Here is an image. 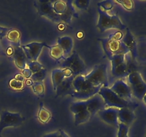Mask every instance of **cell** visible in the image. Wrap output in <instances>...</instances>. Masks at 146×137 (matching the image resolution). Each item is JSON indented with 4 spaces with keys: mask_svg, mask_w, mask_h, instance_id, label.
<instances>
[{
    "mask_svg": "<svg viewBox=\"0 0 146 137\" xmlns=\"http://www.w3.org/2000/svg\"><path fill=\"white\" fill-rule=\"evenodd\" d=\"M90 2L89 0H76L73 1V4L74 7H76L77 9L80 10H86L89 7Z\"/></svg>",
    "mask_w": 146,
    "mask_h": 137,
    "instance_id": "29",
    "label": "cell"
},
{
    "mask_svg": "<svg viewBox=\"0 0 146 137\" xmlns=\"http://www.w3.org/2000/svg\"><path fill=\"white\" fill-rule=\"evenodd\" d=\"M51 118V114L49 111L44 108L43 102L40 103V107L39 110H38V118L41 123L43 124H46L48 122Z\"/></svg>",
    "mask_w": 146,
    "mask_h": 137,
    "instance_id": "24",
    "label": "cell"
},
{
    "mask_svg": "<svg viewBox=\"0 0 146 137\" xmlns=\"http://www.w3.org/2000/svg\"><path fill=\"white\" fill-rule=\"evenodd\" d=\"M56 63L59 67V68H68L71 70L74 77L78 75L86 74L87 68L85 63L76 51H73L69 57H64L62 59L57 61Z\"/></svg>",
    "mask_w": 146,
    "mask_h": 137,
    "instance_id": "4",
    "label": "cell"
},
{
    "mask_svg": "<svg viewBox=\"0 0 146 137\" xmlns=\"http://www.w3.org/2000/svg\"><path fill=\"white\" fill-rule=\"evenodd\" d=\"M7 54L8 56H12L14 54V49L13 47H9L7 50Z\"/></svg>",
    "mask_w": 146,
    "mask_h": 137,
    "instance_id": "40",
    "label": "cell"
},
{
    "mask_svg": "<svg viewBox=\"0 0 146 137\" xmlns=\"http://www.w3.org/2000/svg\"><path fill=\"white\" fill-rule=\"evenodd\" d=\"M58 131H59V137H70L64 130L59 129Z\"/></svg>",
    "mask_w": 146,
    "mask_h": 137,
    "instance_id": "39",
    "label": "cell"
},
{
    "mask_svg": "<svg viewBox=\"0 0 146 137\" xmlns=\"http://www.w3.org/2000/svg\"><path fill=\"white\" fill-rule=\"evenodd\" d=\"M9 86L14 90H21L24 88V84L22 81H17L16 79H11L9 81Z\"/></svg>",
    "mask_w": 146,
    "mask_h": 137,
    "instance_id": "34",
    "label": "cell"
},
{
    "mask_svg": "<svg viewBox=\"0 0 146 137\" xmlns=\"http://www.w3.org/2000/svg\"><path fill=\"white\" fill-rule=\"evenodd\" d=\"M66 78L65 74H64V69L62 68H54L51 72V80H52L53 87L54 91L56 90V87L64 81Z\"/></svg>",
    "mask_w": 146,
    "mask_h": 137,
    "instance_id": "22",
    "label": "cell"
},
{
    "mask_svg": "<svg viewBox=\"0 0 146 137\" xmlns=\"http://www.w3.org/2000/svg\"><path fill=\"white\" fill-rule=\"evenodd\" d=\"M10 29L4 28V27H0V38H2L4 36H7L8 32L9 31Z\"/></svg>",
    "mask_w": 146,
    "mask_h": 137,
    "instance_id": "36",
    "label": "cell"
},
{
    "mask_svg": "<svg viewBox=\"0 0 146 137\" xmlns=\"http://www.w3.org/2000/svg\"><path fill=\"white\" fill-rule=\"evenodd\" d=\"M7 38L9 41L12 42L14 44H20V38H21V34L19 31L17 29H10L7 35Z\"/></svg>",
    "mask_w": 146,
    "mask_h": 137,
    "instance_id": "25",
    "label": "cell"
},
{
    "mask_svg": "<svg viewBox=\"0 0 146 137\" xmlns=\"http://www.w3.org/2000/svg\"><path fill=\"white\" fill-rule=\"evenodd\" d=\"M129 127L122 123H118V131L117 134V137H128Z\"/></svg>",
    "mask_w": 146,
    "mask_h": 137,
    "instance_id": "28",
    "label": "cell"
},
{
    "mask_svg": "<svg viewBox=\"0 0 146 137\" xmlns=\"http://www.w3.org/2000/svg\"><path fill=\"white\" fill-rule=\"evenodd\" d=\"M128 85L132 91L133 96L139 100H143L146 94V83L143 79L141 74L135 71L128 76Z\"/></svg>",
    "mask_w": 146,
    "mask_h": 137,
    "instance_id": "7",
    "label": "cell"
},
{
    "mask_svg": "<svg viewBox=\"0 0 146 137\" xmlns=\"http://www.w3.org/2000/svg\"><path fill=\"white\" fill-rule=\"evenodd\" d=\"M41 137H59V131H55V132L44 134V135L42 136Z\"/></svg>",
    "mask_w": 146,
    "mask_h": 137,
    "instance_id": "37",
    "label": "cell"
},
{
    "mask_svg": "<svg viewBox=\"0 0 146 137\" xmlns=\"http://www.w3.org/2000/svg\"><path fill=\"white\" fill-rule=\"evenodd\" d=\"M114 1L112 0H105V1H101L98 3V6L99 8L104 11H107L108 10H111L114 6Z\"/></svg>",
    "mask_w": 146,
    "mask_h": 137,
    "instance_id": "30",
    "label": "cell"
},
{
    "mask_svg": "<svg viewBox=\"0 0 146 137\" xmlns=\"http://www.w3.org/2000/svg\"><path fill=\"white\" fill-rule=\"evenodd\" d=\"M111 62V74L115 78H123L130 74L125 55L117 54L108 59Z\"/></svg>",
    "mask_w": 146,
    "mask_h": 137,
    "instance_id": "8",
    "label": "cell"
},
{
    "mask_svg": "<svg viewBox=\"0 0 146 137\" xmlns=\"http://www.w3.org/2000/svg\"><path fill=\"white\" fill-rule=\"evenodd\" d=\"M32 84H33V81H31L30 78H29V79H27V81H26V84H27V85L31 86V85H32Z\"/></svg>",
    "mask_w": 146,
    "mask_h": 137,
    "instance_id": "42",
    "label": "cell"
},
{
    "mask_svg": "<svg viewBox=\"0 0 146 137\" xmlns=\"http://www.w3.org/2000/svg\"><path fill=\"white\" fill-rule=\"evenodd\" d=\"M143 101L144 103H145V104H146V94H145V95L144 96L143 98Z\"/></svg>",
    "mask_w": 146,
    "mask_h": 137,
    "instance_id": "44",
    "label": "cell"
},
{
    "mask_svg": "<svg viewBox=\"0 0 146 137\" xmlns=\"http://www.w3.org/2000/svg\"><path fill=\"white\" fill-rule=\"evenodd\" d=\"M66 2L64 1H54L53 2V9L54 11L58 15H61L65 12L66 9Z\"/></svg>",
    "mask_w": 146,
    "mask_h": 137,
    "instance_id": "26",
    "label": "cell"
},
{
    "mask_svg": "<svg viewBox=\"0 0 146 137\" xmlns=\"http://www.w3.org/2000/svg\"><path fill=\"white\" fill-rule=\"evenodd\" d=\"M118 108H106L98 112L100 118L106 124L110 125L118 126Z\"/></svg>",
    "mask_w": 146,
    "mask_h": 137,
    "instance_id": "15",
    "label": "cell"
},
{
    "mask_svg": "<svg viewBox=\"0 0 146 137\" xmlns=\"http://www.w3.org/2000/svg\"><path fill=\"white\" fill-rule=\"evenodd\" d=\"M0 51H1V44H0Z\"/></svg>",
    "mask_w": 146,
    "mask_h": 137,
    "instance_id": "45",
    "label": "cell"
},
{
    "mask_svg": "<svg viewBox=\"0 0 146 137\" xmlns=\"http://www.w3.org/2000/svg\"><path fill=\"white\" fill-rule=\"evenodd\" d=\"M57 45L59 46L64 51V57H68V56L72 51L74 41H73V39L69 36L58 37L57 40Z\"/></svg>",
    "mask_w": 146,
    "mask_h": 137,
    "instance_id": "20",
    "label": "cell"
},
{
    "mask_svg": "<svg viewBox=\"0 0 146 137\" xmlns=\"http://www.w3.org/2000/svg\"><path fill=\"white\" fill-rule=\"evenodd\" d=\"M14 79L17 80V81H22L23 82V81H24V77L23 76V75L21 74H18L15 76V77H14Z\"/></svg>",
    "mask_w": 146,
    "mask_h": 137,
    "instance_id": "38",
    "label": "cell"
},
{
    "mask_svg": "<svg viewBox=\"0 0 146 137\" xmlns=\"http://www.w3.org/2000/svg\"><path fill=\"white\" fill-rule=\"evenodd\" d=\"M53 2L54 1L37 0L34 1V4L39 16L46 17L54 22H61V15H58L54 11Z\"/></svg>",
    "mask_w": 146,
    "mask_h": 137,
    "instance_id": "9",
    "label": "cell"
},
{
    "mask_svg": "<svg viewBox=\"0 0 146 137\" xmlns=\"http://www.w3.org/2000/svg\"><path fill=\"white\" fill-rule=\"evenodd\" d=\"M86 101L87 109L89 111L91 116H94L101 110L106 108L104 99L99 94H96Z\"/></svg>",
    "mask_w": 146,
    "mask_h": 137,
    "instance_id": "16",
    "label": "cell"
},
{
    "mask_svg": "<svg viewBox=\"0 0 146 137\" xmlns=\"http://www.w3.org/2000/svg\"><path fill=\"white\" fill-rule=\"evenodd\" d=\"M32 72H31V70L29 69V68H24V69L22 70V75L24 77V78H27V79H29V78H31V76H32Z\"/></svg>",
    "mask_w": 146,
    "mask_h": 137,
    "instance_id": "35",
    "label": "cell"
},
{
    "mask_svg": "<svg viewBox=\"0 0 146 137\" xmlns=\"http://www.w3.org/2000/svg\"><path fill=\"white\" fill-rule=\"evenodd\" d=\"M98 94L104 99L106 108H115L118 109L122 108H130L134 109L138 106L133 101H127L118 96L108 86H102Z\"/></svg>",
    "mask_w": 146,
    "mask_h": 137,
    "instance_id": "3",
    "label": "cell"
},
{
    "mask_svg": "<svg viewBox=\"0 0 146 137\" xmlns=\"http://www.w3.org/2000/svg\"><path fill=\"white\" fill-rule=\"evenodd\" d=\"M114 2L119 4L128 11H132L133 9L134 4L131 0H115Z\"/></svg>",
    "mask_w": 146,
    "mask_h": 137,
    "instance_id": "31",
    "label": "cell"
},
{
    "mask_svg": "<svg viewBox=\"0 0 146 137\" xmlns=\"http://www.w3.org/2000/svg\"><path fill=\"white\" fill-rule=\"evenodd\" d=\"M47 44L44 42H31L29 44L21 45L23 51L25 53L27 59L30 61H36L44 47Z\"/></svg>",
    "mask_w": 146,
    "mask_h": 137,
    "instance_id": "12",
    "label": "cell"
},
{
    "mask_svg": "<svg viewBox=\"0 0 146 137\" xmlns=\"http://www.w3.org/2000/svg\"><path fill=\"white\" fill-rule=\"evenodd\" d=\"M47 48L49 49V54L50 56L56 60V61H58L61 59H62L64 57V51L61 49V47L58 45L55 46H46Z\"/></svg>",
    "mask_w": 146,
    "mask_h": 137,
    "instance_id": "23",
    "label": "cell"
},
{
    "mask_svg": "<svg viewBox=\"0 0 146 137\" xmlns=\"http://www.w3.org/2000/svg\"><path fill=\"white\" fill-rule=\"evenodd\" d=\"M98 21L96 27L103 33L110 29H118L120 31L126 29V26L123 24L118 15H110L106 11L98 7Z\"/></svg>",
    "mask_w": 146,
    "mask_h": 137,
    "instance_id": "5",
    "label": "cell"
},
{
    "mask_svg": "<svg viewBox=\"0 0 146 137\" xmlns=\"http://www.w3.org/2000/svg\"><path fill=\"white\" fill-rule=\"evenodd\" d=\"M24 118L19 113L3 111L0 116V133L6 128L19 126L22 124Z\"/></svg>",
    "mask_w": 146,
    "mask_h": 137,
    "instance_id": "11",
    "label": "cell"
},
{
    "mask_svg": "<svg viewBox=\"0 0 146 137\" xmlns=\"http://www.w3.org/2000/svg\"><path fill=\"white\" fill-rule=\"evenodd\" d=\"M31 87L34 92L37 95H43L44 93V86L41 82H33Z\"/></svg>",
    "mask_w": 146,
    "mask_h": 137,
    "instance_id": "32",
    "label": "cell"
},
{
    "mask_svg": "<svg viewBox=\"0 0 146 137\" xmlns=\"http://www.w3.org/2000/svg\"><path fill=\"white\" fill-rule=\"evenodd\" d=\"M74 78V77L73 76L64 78V81L56 88V98H58V96H64L66 95H70L71 96L76 92L74 86H73Z\"/></svg>",
    "mask_w": 146,
    "mask_h": 137,
    "instance_id": "14",
    "label": "cell"
},
{
    "mask_svg": "<svg viewBox=\"0 0 146 137\" xmlns=\"http://www.w3.org/2000/svg\"><path fill=\"white\" fill-rule=\"evenodd\" d=\"M145 137H146V136H145Z\"/></svg>",
    "mask_w": 146,
    "mask_h": 137,
    "instance_id": "46",
    "label": "cell"
},
{
    "mask_svg": "<svg viewBox=\"0 0 146 137\" xmlns=\"http://www.w3.org/2000/svg\"><path fill=\"white\" fill-rule=\"evenodd\" d=\"M70 110L74 114V124L76 126L86 123L91 117L87 109L86 101H78L74 103L70 106Z\"/></svg>",
    "mask_w": 146,
    "mask_h": 137,
    "instance_id": "10",
    "label": "cell"
},
{
    "mask_svg": "<svg viewBox=\"0 0 146 137\" xmlns=\"http://www.w3.org/2000/svg\"><path fill=\"white\" fill-rule=\"evenodd\" d=\"M28 67L29 68L31 71L32 74H34V73L38 72V71H40L41 69L44 68V66L42 64H40L38 61H30V62L28 63Z\"/></svg>",
    "mask_w": 146,
    "mask_h": 137,
    "instance_id": "33",
    "label": "cell"
},
{
    "mask_svg": "<svg viewBox=\"0 0 146 137\" xmlns=\"http://www.w3.org/2000/svg\"><path fill=\"white\" fill-rule=\"evenodd\" d=\"M86 79L93 86H108L107 65L106 64L96 65L91 72L84 75Z\"/></svg>",
    "mask_w": 146,
    "mask_h": 137,
    "instance_id": "6",
    "label": "cell"
},
{
    "mask_svg": "<svg viewBox=\"0 0 146 137\" xmlns=\"http://www.w3.org/2000/svg\"><path fill=\"white\" fill-rule=\"evenodd\" d=\"M13 49H14V54L12 57L15 65L20 69H24L26 68L27 64H28L29 60L21 48V45L20 44H14Z\"/></svg>",
    "mask_w": 146,
    "mask_h": 137,
    "instance_id": "17",
    "label": "cell"
},
{
    "mask_svg": "<svg viewBox=\"0 0 146 137\" xmlns=\"http://www.w3.org/2000/svg\"><path fill=\"white\" fill-rule=\"evenodd\" d=\"M118 121L130 126L135 118L133 110L130 108H119L118 114Z\"/></svg>",
    "mask_w": 146,
    "mask_h": 137,
    "instance_id": "19",
    "label": "cell"
},
{
    "mask_svg": "<svg viewBox=\"0 0 146 137\" xmlns=\"http://www.w3.org/2000/svg\"><path fill=\"white\" fill-rule=\"evenodd\" d=\"M110 88L121 98L132 101L133 94L131 87L123 79L117 80Z\"/></svg>",
    "mask_w": 146,
    "mask_h": 137,
    "instance_id": "13",
    "label": "cell"
},
{
    "mask_svg": "<svg viewBox=\"0 0 146 137\" xmlns=\"http://www.w3.org/2000/svg\"><path fill=\"white\" fill-rule=\"evenodd\" d=\"M121 41L126 46L129 51L131 54L133 61H135L138 56V49H137V42L135 37L133 35L128 28L126 29V32L123 37Z\"/></svg>",
    "mask_w": 146,
    "mask_h": 137,
    "instance_id": "18",
    "label": "cell"
},
{
    "mask_svg": "<svg viewBox=\"0 0 146 137\" xmlns=\"http://www.w3.org/2000/svg\"><path fill=\"white\" fill-rule=\"evenodd\" d=\"M46 74H47V70L46 68L44 67V68L41 69L40 71H38V72L34 73L32 74V76H31L30 79L33 81V82H41L42 81H44L45 79V78L46 77Z\"/></svg>",
    "mask_w": 146,
    "mask_h": 137,
    "instance_id": "27",
    "label": "cell"
},
{
    "mask_svg": "<svg viewBox=\"0 0 146 137\" xmlns=\"http://www.w3.org/2000/svg\"><path fill=\"white\" fill-rule=\"evenodd\" d=\"M67 7L65 12L61 15V21L64 22L66 24H70L71 23V19L74 17H78V14L76 13L75 9H74L73 1H68L66 2Z\"/></svg>",
    "mask_w": 146,
    "mask_h": 137,
    "instance_id": "21",
    "label": "cell"
},
{
    "mask_svg": "<svg viewBox=\"0 0 146 137\" xmlns=\"http://www.w3.org/2000/svg\"><path fill=\"white\" fill-rule=\"evenodd\" d=\"M123 37L122 32L116 31L107 38L99 39L102 44L104 52L108 59L117 54L126 55L130 52L126 46L121 41Z\"/></svg>",
    "mask_w": 146,
    "mask_h": 137,
    "instance_id": "1",
    "label": "cell"
},
{
    "mask_svg": "<svg viewBox=\"0 0 146 137\" xmlns=\"http://www.w3.org/2000/svg\"><path fill=\"white\" fill-rule=\"evenodd\" d=\"M73 86L76 92L71 97L79 101H86L93 96L98 94L102 86H93L86 79L84 75H78L74 77Z\"/></svg>",
    "mask_w": 146,
    "mask_h": 137,
    "instance_id": "2",
    "label": "cell"
},
{
    "mask_svg": "<svg viewBox=\"0 0 146 137\" xmlns=\"http://www.w3.org/2000/svg\"><path fill=\"white\" fill-rule=\"evenodd\" d=\"M83 36H84V34H83L82 32H79L77 34V37H78V38H81V37H83Z\"/></svg>",
    "mask_w": 146,
    "mask_h": 137,
    "instance_id": "43",
    "label": "cell"
},
{
    "mask_svg": "<svg viewBox=\"0 0 146 137\" xmlns=\"http://www.w3.org/2000/svg\"><path fill=\"white\" fill-rule=\"evenodd\" d=\"M66 25L64 24V23H60L58 25V29L60 30V31H63V30L65 29Z\"/></svg>",
    "mask_w": 146,
    "mask_h": 137,
    "instance_id": "41",
    "label": "cell"
}]
</instances>
